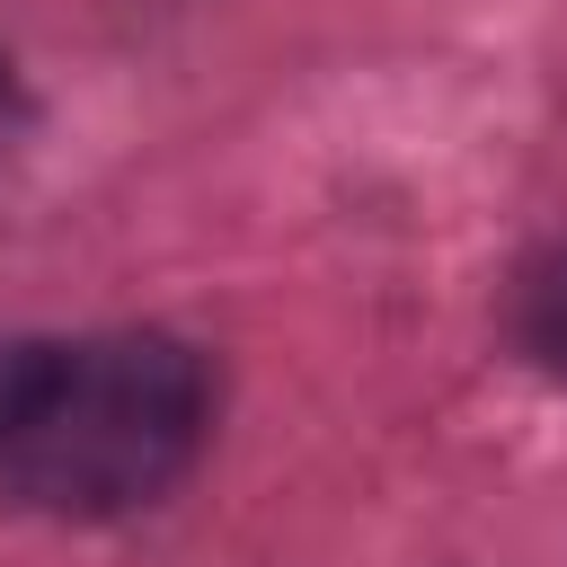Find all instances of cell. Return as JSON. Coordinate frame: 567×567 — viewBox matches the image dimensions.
<instances>
[{
	"label": "cell",
	"mask_w": 567,
	"mask_h": 567,
	"mask_svg": "<svg viewBox=\"0 0 567 567\" xmlns=\"http://www.w3.org/2000/svg\"><path fill=\"white\" fill-rule=\"evenodd\" d=\"M213 434V372L159 328L44 346L9 425L0 478L44 514H133L168 496Z\"/></svg>",
	"instance_id": "obj_1"
},
{
	"label": "cell",
	"mask_w": 567,
	"mask_h": 567,
	"mask_svg": "<svg viewBox=\"0 0 567 567\" xmlns=\"http://www.w3.org/2000/svg\"><path fill=\"white\" fill-rule=\"evenodd\" d=\"M514 346L549 372H567V239L540 248L523 275H514Z\"/></svg>",
	"instance_id": "obj_2"
},
{
	"label": "cell",
	"mask_w": 567,
	"mask_h": 567,
	"mask_svg": "<svg viewBox=\"0 0 567 567\" xmlns=\"http://www.w3.org/2000/svg\"><path fill=\"white\" fill-rule=\"evenodd\" d=\"M35 354H44V346L0 337V425H9V408H18V390H27V372H35Z\"/></svg>",
	"instance_id": "obj_3"
},
{
	"label": "cell",
	"mask_w": 567,
	"mask_h": 567,
	"mask_svg": "<svg viewBox=\"0 0 567 567\" xmlns=\"http://www.w3.org/2000/svg\"><path fill=\"white\" fill-rule=\"evenodd\" d=\"M0 142H9V80H0Z\"/></svg>",
	"instance_id": "obj_4"
}]
</instances>
